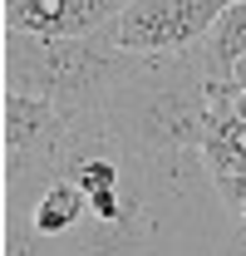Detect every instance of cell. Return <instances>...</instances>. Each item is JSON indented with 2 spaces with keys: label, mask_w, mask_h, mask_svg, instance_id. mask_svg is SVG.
Instances as JSON below:
<instances>
[{
  "label": "cell",
  "mask_w": 246,
  "mask_h": 256,
  "mask_svg": "<svg viewBox=\"0 0 246 256\" xmlns=\"http://www.w3.org/2000/svg\"><path fill=\"white\" fill-rule=\"evenodd\" d=\"M123 54L108 44V34H84V40H40V34L5 30L0 40V79L15 94L44 98L64 114H98L108 89L118 84Z\"/></svg>",
  "instance_id": "2"
},
{
  "label": "cell",
  "mask_w": 246,
  "mask_h": 256,
  "mask_svg": "<svg viewBox=\"0 0 246 256\" xmlns=\"http://www.w3.org/2000/svg\"><path fill=\"white\" fill-rule=\"evenodd\" d=\"M5 217V232H0V256H54V242L40 236L30 226V217L20 212H0Z\"/></svg>",
  "instance_id": "7"
},
{
  "label": "cell",
  "mask_w": 246,
  "mask_h": 256,
  "mask_svg": "<svg viewBox=\"0 0 246 256\" xmlns=\"http://www.w3.org/2000/svg\"><path fill=\"white\" fill-rule=\"evenodd\" d=\"M232 5L236 0H133L104 34L123 54H182L212 34Z\"/></svg>",
  "instance_id": "3"
},
{
  "label": "cell",
  "mask_w": 246,
  "mask_h": 256,
  "mask_svg": "<svg viewBox=\"0 0 246 256\" xmlns=\"http://www.w3.org/2000/svg\"><path fill=\"white\" fill-rule=\"evenodd\" d=\"M216 84L222 79L207 69L202 44L182 50V54H128L118 84L108 89L98 114L148 162L202 153Z\"/></svg>",
  "instance_id": "1"
},
{
  "label": "cell",
  "mask_w": 246,
  "mask_h": 256,
  "mask_svg": "<svg viewBox=\"0 0 246 256\" xmlns=\"http://www.w3.org/2000/svg\"><path fill=\"white\" fill-rule=\"evenodd\" d=\"M84 217H89V197H84V188H79V182H69V178H54V182L44 188V197L34 202L30 226L40 232V236L60 242V236H69Z\"/></svg>",
  "instance_id": "5"
},
{
  "label": "cell",
  "mask_w": 246,
  "mask_h": 256,
  "mask_svg": "<svg viewBox=\"0 0 246 256\" xmlns=\"http://www.w3.org/2000/svg\"><path fill=\"white\" fill-rule=\"evenodd\" d=\"M133 0H5L0 25L40 40H84L114 25Z\"/></svg>",
  "instance_id": "4"
},
{
  "label": "cell",
  "mask_w": 246,
  "mask_h": 256,
  "mask_svg": "<svg viewBox=\"0 0 246 256\" xmlns=\"http://www.w3.org/2000/svg\"><path fill=\"white\" fill-rule=\"evenodd\" d=\"M202 54H207V69H212L216 79H232L236 60L246 54V0H236L212 25V34L202 40Z\"/></svg>",
  "instance_id": "6"
}]
</instances>
